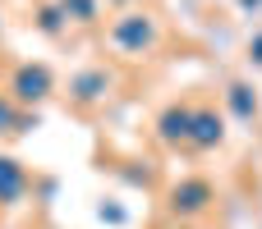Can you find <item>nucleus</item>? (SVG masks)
<instances>
[{
	"label": "nucleus",
	"instance_id": "nucleus-1",
	"mask_svg": "<svg viewBox=\"0 0 262 229\" xmlns=\"http://www.w3.org/2000/svg\"><path fill=\"white\" fill-rule=\"evenodd\" d=\"M115 41H120V46H129V50H143V46L152 41V23H147V18H138V14H134V18H124V23H115Z\"/></svg>",
	"mask_w": 262,
	"mask_h": 229
},
{
	"label": "nucleus",
	"instance_id": "nucleus-4",
	"mask_svg": "<svg viewBox=\"0 0 262 229\" xmlns=\"http://www.w3.org/2000/svg\"><path fill=\"white\" fill-rule=\"evenodd\" d=\"M18 193H23V170L0 156V202H14Z\"/></svg>",
	"mask_w": 262,
	"mask_h": 229
},
{
	"label": "nucleus",
	"instance_id": "nucleus-5",
	"mask_svg": "<svg viewBox=\"0 0 262 229\" xmlns=\"http://www.w3.org/2000/svg\"><path fill=\"white\" fill-rule=\"evenodd\" d=\"M207 197H212L207 184H184V188H175V211H198Z\"/></svg>",
	"mask_w": 262,
	"mask_h": 229
},
{
	"label": "nucleus",
	"instance_id": "nucleus-11",
	"mask_svg": "<svg viewBox=\"0 0 262 229\" xmlns=\"http://www.w3.org/2000/svg\"><path fill=\"white\" fill-rule=\"evenodd\" d=\"M253 50H258V55H253V60H258V64H262V37H258V41H253Z\"/></svg>",
	"mask_w": 262,
	"mask_h": 229
},
{
	"label": "nucleus",
	"instance_id": "nucleus-6",
	"mask_svg": "<svg viewBox=\"0 0 262 229\" xmlns=\"http://www.w3.org/2000/svg\"><path fill=\"white\" fill-rule=\"evenodd\" d=\"M189 129H193V115H189V110H170V115L161 119V133H166V138H189Z\"/></svg>",
	"mask_w": 262,
	"mask_h": 229
},
{
	"label": "nucleus",
	"instance_id": "nucleus-7",
	"mask_svg": "<svg viewBox=\"0 0 262 229\" xmlns=\"http://www.w3.org/2000/svg\"><path fill=\"white\" fill-rule=\"evenodd\" d=\"M230 106H235L239 119H253V110H258V101L249 96V87H230Z\"/></svg>",
	"mask_w": 262,
	"mask_h": 229
},
{
	"label": "nucleus",
	"instance_id": "nucleus-9",
	"mask_svg": "<svg viewBox=\"0 0 262 229\" xmlns=\"http://www.w3.org/2000/svg\"><path fill=\"white\" fill-rule=\"evenodd\" d=\"M69 5H74V14H78V18H92V0H69Z\"/></svg>",
	"mask_w": 262,
	"mask_h": 229
},
{
	"label": "nucleus",
	"instance_id": "nucleus-10",
	"mask_svg": "<svg viewBox=\"0 0 262 229\" xmlns=\"http://www.w3.org/2000/svg\"><path fill=\"white\" fill-rule=\"evenodd\" d=\"M5 129H14V110H9V106L0 101V133H5Z\"/></svg>",
	"mask_w": 262,
	"mask_h": 229
},
{
	"label": "nucleus",
	"instance_id": "nucleus-8",
	"mask_svg": "<svg viewBox=\"0 0 262 229\" xmlns=\"http://www.w3.org/2000/svg\"><path fill=\"white\" fill-rule=\"evenodd\" d=\"M101 87H106V73H88V78H78V83H74V92H78L83 101H92Z\"/></svg>",
	"mask_w": 262,
	"mask_h": 229
},
{
	"label": "nucleus",
	"instance_id": "nucleus-3",
	"mask_svg": "<svg viewBox=\"0 0 262 229\" xmlns=\"http://www.w3.org/2000/svg\"><path fill=\"white\" fill-rule=\"evenodd\" d=\"M189 138H193L198 147H212V142H221V119H216V115H193V129H189Z\"/></svg>",
	"mask_w": 262,
	"mask_h": 229
},
{
	"label": "nucleus",
	"instance_id": "nucleus-2",
	"mask_svg": "<svg viewBox=\"0 0 262 229\" xmlns=\"http://www.w3.org/2000/svg\"><path fill=\"white\" fill-rule=\"evenodd\" d=\"M14 92H18L23 101H41V96L51 92V73H46V69H23L18 83H14Z\"/></svg>",
	"mask_w": 262,
	"mask_h": 229
}]
</instances>
